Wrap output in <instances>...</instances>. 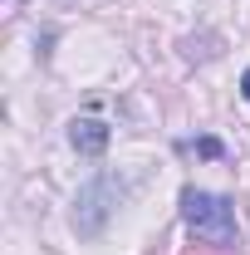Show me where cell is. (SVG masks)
I'll use <instances>...</instances> for the list:
<instances>
[{
    "label": "cell",
    "mask_w": 250,
    "mask_h": 255,
    "mask_svg": "<svg viewBox=\"0 0 250 255\" xmlns=\"http://www.w3.org/2000/svg\"><path fill=\"white\" fill-rule=\"evenodd\" d=\"M113 206H118V182L113 177H94L79 191V201H74V231L79 236H98Z\"/></svg>",
    "instance_id": "cell-2"
},
{
    "label": "cell",
    "mask_w": 250,
    "mask_h": 255,
    "mask_svg": "<svg viewBox=\"0 0 250 255\" xmlns=\"http://www.w3.org/2000/svg\"><path fill=\"white\" fill-rule=\"evenodd\" d=\"M108 137H113V132H108V123H98V118H79V123L69 128V142H74L84 157H98V152L108 147Z\"/></svg>",
    "instance_id": "cell-3"
},
{
    "label": "cell",
    "mask_w": 250,
    "mask_h": 255,
    "mask_svg": "<svg viewBox=\"0 0 250 255\" xmlns=\"http://www.w3.org/2000/svg\"><path fill=\"white\" fill-rule=\"evenodd\" d=\"M241 94H246V98H250V69H246V79H241Z\"/></svg>",
    "instance_id": "cell-5"
},
{
    "label": "cell",
    "mask_w": 250,
    "mask_h": 255,
    "mask_svg": "<svg viewBox=\"0 0 250 255\" xmlns=\"http://www.w3.org/2000/svg\"><path fill=\"white\" fill-rule=\"evenodd\" d=\"M182 221L201 241H211V246H236V211H231V201L216 196V191L187 187L182 191Z\"/></svg>",
    "instance_id": "cell-1"
},
{
    "label": "cell",
    "mask_w": 250,
    "mask_h": 255,
    "mask_svg": "<svg viewBox=\"0 0 250 255\" xmlns=\"http://www.w3.org/2000/svg\"><path fill=\"white\" fill-rule=\"evenodd\" d=\"M196 152H201V157H221V142H216V137H201Z\"/></svg>",
    "instance_id": "cell-4"
}]
</instances>
